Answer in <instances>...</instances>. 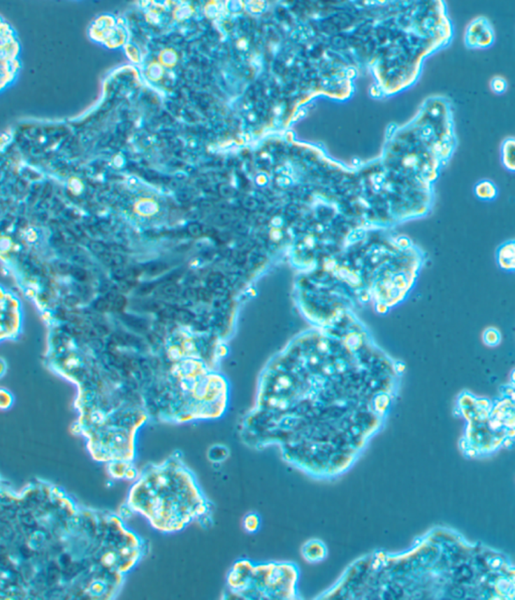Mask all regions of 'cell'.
<instances>
[{
    "mask_svg": "<svg viewBox=\"0 0 515 600\" xmlns=\"http://www.w3.org/2000/svg\"><path fill=\"white\" fill-rule=\"evenodd\" d=\"M160 533L180 532L191 523L210 526L212 506L178 452L138 473L125 503Z\"/></svg>",
    "mask_w": 515,
    "mask_h": 600,
    "instance_id": "obj_1",
    "label": "cell"
},
{
    "mask_svg": "<svg viewBox=\"0 0 515 600\" xmlns=\"http://www.w3.org/2000/svg\"><path fill=\"white\" fill-rule=\"evenodd\" d=\"M299 568L294 563H255L241 559L226 578L231 595L242 599H297Z\"/></svg>",
    "mask_w": 515,
    "mask_h": 600,
    "instance_id": "obj_2",
    "label": "cell"
},
{
    "mask_svg": "<svg viewBox=\"0 0 515 600\" xmlns=\"http://www.w3.org/2000/svg\"><path fill=\"white\" fill-rule=\"evenodd\" d=\"M466 42L473 48L488 47L493 42V31L484 20H474L466 34Z\"/></svg>",
    "mask_w": 515,
    "mask_h": 600,
    "instance_id": "obj_3",
    "label": "cell"
},
{
    "mask_svg": "<svg viewBox=\"0 0 515 600\" xmlns=\"http://www.w3.org/2000/svg\"><path fill=\"white\" fill-rule=\"evenodd\" d=\"M301 555L309 564H318L327 558L328 549L322 540L310 539L302 545Z\"/></svg>",
    "mask_w": 515,
    "mask_h": 600,
    "instance_id": "obj_4",
    "label": "cell"
},
{
    "mask_svg": "<svg viewBox=\"0 0 515 600\" xmlns=\"http://www.w3.org/2000/svg\"><path fill=\"white\" fill-rule=\"evenodd\" d=\"M498 266L507 272L515 271V240L505 242L496 253Z\"/></svg>",
    "mask_w": 515,
    "mask_h": 600,
    "instance_id": "obj_5",
    "label": "cell"
},
{
    "mask_svg": "<svg viewBox=\"0 0 515 600\" xmlns=\"http://www.w3.org/2000/svg\"><path fill=\"white\" fill-rule=\"evenodd\" d=\"M498 189L493 183L482 180L475 187V194L482 201H492L498 197Z\"/></svg>",
    "mask_w": 515,
    "mask_h": 600,
    "instance_id": "obj_6",
    "label": "cell"
},
{
    "mask_svg": "<svg viewBox=\"0 0 515 600\" xmlns=\"http://www.w3.org/2000/svg\"><path fill=\"white\" fill-rule=\"evenodd\" d=\"M230 453L231 451L228 446L223 445V444H215V445L210 446L208 451V459L212 464H222L224 460L229 459Z\"/></svg>",
    "mask_w": 515,
    "mask_h": 600,
    "instance_id": "obj_7",
    "label": "cell"
},
{
    "mask_svg": "<svg viewBox=\"0 0 515 600\" xmlns=\"http://www.w3.org/2000/svg\"><path fill=\"white\" fill-rule=\"evenodd\" d=\"M502 159L507 169L515 171V139H508L503 144Z\"/></svg>",
    "mask_w": 515,
    "mask_h": 600,
    "instance_id": "obj_8",
    "label": "cell"
},
{
    "mask_svg": "<svg viewBox=\"0 0 515 600\" xmlns=\"http://www.w3.org/2000/svg\"><path fill=\"white\" fill-rule=\"evenodd\" d=\"M262 527V519L257 512H249L242 519V528L248 534H256Z\"/></svg>",
    "mask_w": 515,
    "mask_h": 600,
    "instance_id": "obj_9",
    "label": "cell"
},
{
    "mask_svg": "<svg viewBox=\"0 0 515 600\" xmlns=\"http://www.w3.org/2000/svg\"><path fill=\"white\" fill-rule=\"evenodd\" d=\"M482 338L485 345L489 348H495L501 343L502 336L496 327H488L483 333Z\"/></svg>",
    "mask_w": 515,
    "mask_h": 600,
    "instance_id": "obj_10",
    "label": "cell"
},
{
    "mask_svg": "<svg viewBox=\"0 0 515 600\" xmlns=\"http://www.w3.org/2000/svg\"><path fill=\"white\" fill-rule=\"evenodd\" d=\"M507 88V83L503 78L495 77L492 79L491 89L493 92L501 94L505 92Z\"/></svg>",
    "mask_w": 515,
    "mask_h": 600,
    "instance_id": "obj_11",
    "label": "cell"
},
{
    "mask_svg": "<svg viewBox=\"0 0 515 600\" xmlns=\"http://www.w3.org/2000/svg\"><path fill=\"white\" fill-rule=\"evenodd\" d=\"M13 404V397H11L10 394L8 392H6V391H2L1 392V408L2 409H8Z\"/></svg>",
    "mask_w": 515,
    "mask_h": 600,
    "instance_id": "obj_12",
    "label": "cell"
},
{
    "mask_svg": "<svg viewBox=\"0 0 515 600\" xmlns=\"http://www.w3.org/2000/svg\"><path fill=\"white\" fill-rule=\"evenodd\" d=\"M512 381L515 383V370L512 373Z\"/></svg>",
    "mask_w": 515,
    "mask_h": 600,
    "instance_id": "obj_13",
    "label": "cell"
}]
</instances>
